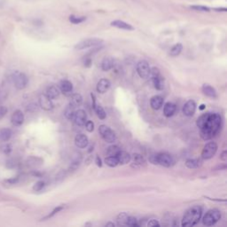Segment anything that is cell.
I'll list each match as a JSON object with an SVG mask.
<instances>
[{
    "mask_svg": "<svg viewBox=\"0 0 227 227\" xmlns=\"http://www.w3.org/2000/svg\"><path fill=\"white\" fill-rule=\"evenodd\" d=\"M131 157H132L133 162H134L135 164L139 165V166H142V165H144V164L146 163V161H145L144 157H143L141 154H134Z\"/></svg>",
    "mask_w": 227,
    "mask_h": 227,
    "instance_id": "cell-31",
    "label": "cell"
},
{
    "mask_svg": "<svg viewBox=\"0 0 227 227\" xmlns=\"http://www.w3.org/2000/svg\"><path fill=\"white\" fill-rule=\"evenodd\" d=\"M75 107L73 106L71 103H69V104L66 107V108H65V110H64V115H65V117H66L68 120H73V117H74V115H75Z\"/></svg>",
    "mask_w": 227,
    "mask_h": 227,
    "instance_id": "cell-26",
    "label": "cell"
},
{
    "mask_svg": "<svg viewBox=\"0 0 227 227\" xmlns=\"http://www.w3.org/2000/svg\"><path fill=\"white\" fill-rule=\"evenodd\" d=\"M18 180H19V177H14V178H11V179H7L6 182H8L10 185H14V184L18 182Z\"/></svg>",
    "mask_w": 227,
    "mask_h": 227,
    "instance_id": "cell-46",
    "label": "cell"
},
{
    "mask_svg": "<svg viewBox=\"0 0 227 227\" xmlns=\"http://www.w3.org/2000/svg\"><path fill=\"white\" fill-rule=\"evenodd\" d=\"M182 50H183V45H182V43H177L174 44L173 46L171 47L170 52H169V55H170L171 57H176V56H178V55L181 53Z\"/></svg>",
    "mask_w": 227,
    "mask_h": 227,
    "instance_id": "cell-27",
    "label": "cell"
},
{
    "mask_svg": "<svg viewBox=\"0 0 227 227\" xmlns=\"http://www.w3.org/2000/svg\"><path fill=\"white\" fill-rule=\"evenodd\" d=\"M90 97H92V100H93V107L94 108V107H95V106L97 105V103H96V98H95V95H94L93 93H92V94H90Z\"/></svg>",
    "mask_w": 227,
    "mask_h": 227,
    "instance_id": "cell-49",
    "label": "cell"
},
{
    "mask_svg": "<svg viewBox=\"0 0 227 227\" xmlns=\"http://www.w3.org/2000/svg\"><path fill=\"white\" fill-rule=\"evenodd\" d=\"M64 208V206L63 205H60V206H57L56 208H53V210L48 215V216H45V217H43L42 220H45V219H49V218H51V217H53L54 215H56L57 213H59V212H60L62 209Z\"/></svg>",
    "mask_w": 227,
    "mask_h": 227,
    "instance_id": "cell-37",
    "label": "cell"
},
{
    "mask_svg": "<svg viewBox=\"0 0 227 227\" xmlns=\"http://www.w3.org/2000/svg\"><path fill=\"white\" fill-rule=\"evenodd\" d=\"M196 111V103L190 100L183 107V114L186 116H193Z\"/></svg>",
    "mask_w": 227,
    "mask_h": 227,
    "instance_id": "cell-13",
    "label": "cell"
},
{
    "mask_svg": "<svg viewBox=\"0 0 227 227\" xmlns=\"http://www.w3.org/2000/svg\"><path fill=\"white\" fill-rule=\"evenodd\" d=\"M11 151H12V147H11L10 145H6V146L4 147V152H5L6 154H10Z\"/></svg>",
    "mask_w": 227,
    "mask_h": 227,
    "instance_id": "cell-47",
    "label": "cell"
},
{
    "mask_svg": "<svg viewBox=\"0 0 227 227\" xmlns=\"http://www.w3.org/2000/svg\"><path fill=\"white\" fill-rule=\"evenodd\" d=\"M208 115H209V113L203 114L202 115H201V116L197 119L196 124H197L198 128L201 129V128H202V127L205 125V123H206V122H207V120H208Z\"/></svg>",
    "mask_w": 227,
    "mask_h": 227,
    "instance_id": "cell-33",
    "label": "cell"
},
{
    "mask_svg": "<svg viewBox=\"0 0 227 227\" xmlns=\"http://www.w3.org/2000/svg\"><path fill=\"white\" fill-rule=\"evenodd\" d=\"M149 161L154 165H161L166 168H169L175 163L173 157L167 153H159L153 154L149 157Z\"/></svg>",
    "mask_w": 227,
    "mask_h": 227,
    "instance_id": "cell-3",
    "label": "cell"
},
{
    "mask_svg": "<svg viewBox=\"0 0 227 227\" xmlns=\"http://www.w3.org/2000/svg\"><path fill=\"white\" fill-rule=\"evenodd\" d=\"M217 151V145L215 142H209L205 145L203 147V150L201 152V157L204 160H209L211 159Z\"/></svg>",
    "mask_w": 227,
    "mask_h": 227,
    "instance_id": "cell-9",
    "label": "cell"
},
{
    "mask_svg": "<svg viewBox=\"0 0 227 227\" xmlns=\"http://www.w3.org/2000/svg\"><path fill=\"white\" fill-rule=\"evenodd\" d=\"M105 163L109 166V167H116L118 164H119V162H118V159L116 156H108L105 159Z\"/></svg>",
    "mask_w": 227,
    "mask_h": 227,
    "instance_id": "cell-30",
    "label": "cell"
},
{
    "mask_svg": "<svg viewBox=\"0 0 227 227\" xmlns=\"http://www.w3.org/2000/svg\"><path fill=\"white\" fill-rule=\"evenodd\" d=\"M150 75L152 77V81H153L154 88L158 90H162L164 87V83H163V77L161 75L159 68H157L155 67L151 68Z\"/></svg>",
    "mask_w": 227,
    "mask_h": 227,
    "instance_id": "cell-7",
    "label": "cell"
},
{
    "mask_svg": "<svg viewBox=\"0 0 227 227\" xmlns=\"http://www.w3.org/2000/svg\"><path fill=\"white\" fill-rule=\"evenodd\" d=\"M214 10L216 12H226L227 11V9L225 7H217V8H215Z\"/></svg>",
    "mask_w": 227,
    "mask_h": 227,
    "instance_id": "cell-51",
    "label": "cell"
},
{
    "mask_svg": "<svg viewBox=\"0 0 227 227\" xmlns=\"http://www.w3.org/2000/svg\"><path fill=\"white\" fill-rule=\"evenodd\" d=\"M75 144L78 148H85L89 144V139L87 136L83 133L77 134L75 138Z\"/></svg>",
    "mask_w": 227,
    "mask_h": 227,
    "instance_id": "cell-15",
    "label": "cell"
},
{
    "mask_svg": "<svg viewBox=\"0 0 227 227\" xmlns=\"http://www.w3.org/2000/svg\"><path fill=\"white\" fill-rule=\"evenodd\" d=\"M163 101H164V100H163L162 97L158 96V95L154 96V97L151 99V100H150L151 107H152L154 110H159V109L162 107Z\"/></svg>",
    "mask_w": 227,
    "mask_h": 227,
    "instance_id": "cell-19",
    "label": "cell"
},
{
    "mask_svg": "<svg viewBox=\"0 0 227 227\" xmlns=\"http://www.w3.org/2000/svg\"><path fill=\"white\" fill-rule=\"evenodd\" d=\"M191 9H194L195 11H200V12H209L210 8L205 6H191Z\"/></svg>",
    "mask_w": 227,
    "mask_h": 227,
    "instance_id": "cell-39",
    "label": "cell"
},
{
    "mask_svg": "<svg viewBox=\"0 0 227 227\" xmlns=\"http://www.w3.org/2000/svg\"><path fill=\"white\" fill-rule=\"evenodd\" d=\"M202 216V208L201 206H194L185 213L181 225L183 227H191L199 223Z\"/></svg>",
    "mask_w": 227,
    "mask_h": 227,
    "instance_id": "cell-2",
    "label": "cell"
},
{
    "mask_svg": "<svg viewBox=\"0 0 227 227\" xmlns=\"http://www.w3.org/2000/svg\"><path fill=\"white\" fill-rule=\"evenodd\" d=\"M114 67V60L111 57H106L101 62V68L104 71H109Z\"/></svg>",
    "mask_w": 227,
    "mask_h": 227,
    "instance_id": "cell-25",
    "label": "cell"
},
{
    "mask_svg": "<svg viewBox=\"0 0 227 227\" xmlns=\"http://www.w3.org/2000/svg\"><path fill=\"white\" fill-rule=\"evenodd\" d=\"M13 135V131L8 128H4L0 130V140L1 141H8Z\"/></svg>",
    "mask_w": 227,
    "mask_h": 227,
    "instance_id": "cell-24",
    "label": "cell"
},
{
    "mask_svg": "<svg viewBox=\"0 0 227 227\" xmlns=\"http://www.w3.org/2000/svg\"><path fill=\"white\" fill-rule=\"evenodd\" d=\"M95 162H96V164H97V166H98V167H102V162H101V159L100 158V156H98V155H97Z\"/></svg>",
    "mask_w": 227,
    "mask_h": 227,
    "instance_id": "cell-48",
    "label": "cell"
},
{
    "mask_svg": "<svg viewBox=\"0 0 227 227\" xmlns=\"http://www.w3.org/2000/svg\"><path fill=\"white\" fill-rule=\"evenodd\" d=\"M222 123L221 116L216 113H209L205 125L201 128V137L203 140H209L220 130Z\"/></svg>",
    "mask_w": 227,
    "mask_h": 227,
    "instance_id": "cell-1",
    "label": "cell"
},
{
    "mask_svg": "<svg viewBox=\"0 0 227 227\" xmlns=\"http://www.w3.org/2000/svg\"><path fill=\"white\" fill-rule=\"evenodd\" d=\"M150 67L147 60H140L137 64V72L141 78L147 79L150 76Z\"/></svg>",
    "mask_w": 227,
    "mask_h": 227,
    "instance_id": "cell-10",
    "label": "cell"
},
{
    "mask_svg": "<svg viewBox=\"0 0 227 227\" xmlns=\"http://www.w3.org/2000/svg\"><path fill=\"white\" fill-rule=\"evenodd\" d=\"M126 225L130 226V227H137L139 226V223H138V219L135 218L134 216H129L126 222Z\"/></svg>",
    "mask_w": 227,
    "mask_h": 227,
    "instance_id": "cell-38",
    "label": "cell"
},
{
    "mask_svg": "<svg viewBox=\"0 0 227 227\" xmlns=\"http://www.w3.org/2000/svg\"><path fill=\"white\" fill-rule=\"evenodd\" d=\"M147 226H149V227H159L160 223L155 219H152L147 223Z\"/></svg>",
    "mask_w": 227,
    "mask_h": 227,
    "instance_id": "cell-44",
    "label": "cell"
},
{
    "mask_svg": "<svg viewBox=\"0 0 227 227\" xmlns=\"http://www.w3.org/2000/svg\"><path fill=\"white\" fill-rule=\"evenodd\" d=\"M93 109H94V111L96 112V114H97L98 117H99L100 120H104V119H106V117H107V114H106V112H105L104 108H103L100 105H96V106H95V107H94Z\"/></svg>",
    "mask_w": 227,
    "mask_h": 227,
    "instance_id": "cell-32",
    "label": "cell"
},
{
    "mask_svg": "<svg viewBox=\"0 0 227 227\" xmlns=\"http://www.w3.org/2000/svg\"><path fill=\"white\" fill-rule=\"evenodd\" d=\"M13 80L15 87L19 90H23L28 83V76L21 72H16L13 76Z\"/></svg>",
    "mask_w": 227,
    "mask_h": 227,
    "instance_id": "cell-8",
    "label": "cell"
},
{
    "mask_svg": "<svg viewBox=\"0 0 227 227\" xmlns=\"http://www.w3.org/2000/svg\"><path fill=\"white\" fill-rule=\"evenodd\" d=\"M8 112V109L6 106H0V119H2Z\"/></svg>",
    "mask_w": 227,
    "mask_h": 227,
    "instance_id": "cell-43",
    "label": "cell"
},
{
    "mask_svg": "<svg viewBox=\"0 0 227 227\" xmlns=\"http://www.w3.org/2000/svg\"><path fill=\"white\" fill-rule=\"evenodd\" d=\"M110 86H111L110 81L107 78H102L97 83V92L99 93H105L108 90Z\"/></svg>",
    "mask_w": 227,
    "mask_h": 227,
    "instance_id": "cell-16",
    "label": "cell"
},
{
    "mask_svg": "<svg viewBox=\"0 0 227 227\" xmlns=\"http://www.w3.org/2000/svg\"><path fill=\"white\" fill-rule=\"evenodd\" d=\"M201 90L204 95H206L207 97L210 98V99H216L217 94H216V90H215V88H213L211 85L209 84H203L201 87Z\"/></svg>",
    "mask_w": 227,
    "mask_h": 227,
    "instance_id": "cell-17",
    "label": "cell"
},
{
    "mask_svg": "<svg viewBox=\"0 0 227 227\" xmlns=\"http://www.w3.org/2000/svg\"><path fill=\"white\" fill-rule=\"evenodd\" d=\"M39 106L42 109L45 111H50L53 108V104L52 100L46 96V94H42L39 97Z\"/></svg>",
    "mask_w": 227,
    "mask_h": 227,
    "instance_id": "cell-11",
    "label": "cell"
},
{
    "mask_svg": "<svg viewBox=\"0 0 227 227\" xmlns=\"http://www.w3.org/2000/svg\"><path fill=\"white\" fill-rule=\"evenodd\" d=\"M201 162L198 159H187L186 162V166L189 169H197L201 166Z\"/></svg>",
    "mask_w": 227,
    "mask_h": 227,
    "instance_id": "cell-28",
    "label": "cell"
},
{
    "mask_svg": "<svg viewBox=\"0 0 227 227\" xmlns=\"http://www.w3.org/2000/svg\"><path fill=\"white\" fill-rule=\"evenodd\" d=\"M45 94H46V96L49 97L51 100H54V99H57L60 96V90L56 86L52 85V86L47 88L46 93Z\"/></svg>",
    "mask_w": 227,
    "mask_h": 227,
    "instance_id": "cell-23",
    "label": "cell"
},
{
    "mask_svg": "<svg viewBox=\"0 0 227 227\" xmlns=\"http://www.w3.org/2000/svg\"><path fill=\"white\" fill-rule=\"evenodd\" d=\"M73 120H74L75 123L77 126L84 125L85 122L87 121V115H86L85 111L83 110V109L75 110V113L74 117H73Z\"/></svg>",
    "mask_w": 227,
    "mask_h": 227,
    "instance_id": "cell-12",
    "label": "cell"
},
{
    "mask_svg": "<svg viewBox=\"0 0 227 227\" xmlns=\"http://www.w3.org/2000/svg\"><path fill=\"white\" fill-rule=\"evenodd\" d=\"M81 161H82V157H81V155L79 154V157H76V158L73 161V162L71 163L70 169H76L79 167V165H80V163H81Z\"/></svg>",
    "mask_w": 227,
    "mask_h": 227,
    "instance_id": "cell-40",
    "label": "cell"
},
{
    "mask_svg": "<svg viewBox=\"0 0 227 227\" xmlns=\"http://www.w3.org/2000/svg\"><path fill=\"white\" fill-rule=\"evenodd\" d=\"M226 154H227V152H226V151H223V152L221 154V155H220V159H221L222 161H226Z\"/></svg>",
    "mask_w": 227,
    "mask_h": 227,
    "instance_id": "cell-50",
    "label": "cell"
},
{
    "mask_svg": "<svg viewBox=\"0 0 227 227\" xmlns=\"http://www.w3.org/2000/svg\"><path fill=\"white\" fill-rule=\"evenodd\" d=\"M221 212L220 210L216 208L209 209L203 216L202 218V223L206 226H212L216 224L220 219H221Z\"/></svg>",
    "mask_w": 227,
    "mask_h": 227,
    "instance_id": "cell-4",
    "label": "cell"
},
{
    "mask_svg": "<svg viewBox=\"0 0 227 227\" xmlns=\"http://www.w3.org/2000/svg\"><path fill=\"white\" fill-rule=\"evenodd\" d=\"M106 226H107H107H112V227H114V226H115V223L109 222V223H106Z\"/></svg>",
    "mask_w": 227,
    "mask_h": 227,
    "instance_id": "cell-52",
    "label": "cell"
},
{
    "mask_svg": "<svg viewBox=\"0 0 227 227\" xmlns=\"http://www.w3.org/2000/svg\"><path fill=\"white\" fill-rule=\"evenodd\" d=\"M129 216L126 213H120L117 216V223L119 225H126V222Z\"/></svg>",
    "mask_w": 227,
    "mask_h": 227,
    "instance_id": "cell-36",
    "label": "cell"
},
{
    "mask_svg": "<svg viewBox=\"0 0 227 227\" xmlns=\"http://www.w3.org/2000/svg\"><path fill=\"white\" fill-rule=\"evenodd\" d=\"M11 122L13 125L18 127L24 122V114L21 110H15L11 117Z\"/></svg>",
    "mask_w": 227,
    "mask_h": 227,
    "instance_id": "cell-14",
    "label": "cell"
},
{
    "mask_svg": "<svg viewBox=\"0 0 227 227\" xmlns=\"http://www.w3.org/2000/svg\"><path fill=\"white\" fill-rule=\"evenodd\" d=\"M121 151L120 147L118 146H115V145H113V146H110L107 150V153L108 154V156H116L119 152Z\"/></svg>",
    "mask_w": 227,
    "mask_h": 227,
    "instance_id": "cell-34",
    "label": "cell"
},
{
    "mask_svg": "<svg viewBox=\"0 0 227 227\" xmlns=\"http://www.w3.org/2000/svg\"><path fill=\"white\" fill-rule=\"evenodd\" d=\"M45 186V183L43 182V181H37V182L33 186V190L36 191V192H39L41 191L43 187Z\"/></svg>",
    "mask_w": 227,
    "mask_h": 227,
    "instance_id": "cell-41",
    "label": "cell"
},
{
    "mask_svg": "<svg viewBox=\"0 0 227 227\" xmlns=\"http://www.w3.org/2000/svg\"><path fill=\"white\" fill-rule=\"evenodd\" d=\"M84 125H85V129H86L87 131L93 132L94 130V123H93V121H86Z\"/></svg>",
    "mask_w": 227,
    "mask_h": 227,
    "instance_id": "cell-42",
    "label": "cell"
},
{
    "mask_svg": "<svg viewBox=\"0 0 227 227\" xmlns=\"http://www.w3.org/2000/svg\"><path fill=\"white\" fill-rule=\"evenodd\" d=\"M70 103H71L73 106H75V107H79V106H81L82 103H83V97H82V95L79 94V93L74 94V95L72 96V98H71Z\"/></svg>",
    "mask_w": 227,
    "mask_h": 227,
    "instance_id": "cell-29",
    "label": "cell"
},
{
    "mask_svg": "<svg viewBox=\"0 0 227 227\" xmlns=\"http://www.w3.org/2000/svg\"><path fill=\"white\" fill-rule=\"evenodd\" d=\"M60 89L63 93H69L73 90V84L68 80H62L60 83Z\"/></svg>",
    "mask_w": 227,
    "mask_h": 227,
    "instance_id": "cell-21",
    "label": "cell"
},
{
    "mask_svg": "<svg viewBox=\"0 0 227 227\" xmlns=\"http://www.w3.org/2000/svg\"><path fill=\"white\" fill-rule=\"evenodd\" d=\"M119 164H127L130 162L131 160V156L129 153L124 152V151H120L119 154L116 155Z\"/></svg>",
    "mask_w": 227,
    "mask_h": 227,
    "instance_id": "cell-22",
    "label": "cell"
},
{
    "mask_svg": "<svg viewBox=\"0 0 227 227\" xmlns=\"http://www.w3.org/2000/svg\"><path fill=\"white\" fill-rule=\"evenodd\" d=\"M204 108H205V105H203V104H202V105H201V107H200V109H201V110H203Z\"/></svg>",
    "mask_w": 227,
    "mask_h": 227,
    "instance_id": "cell-53",
    "label": "cell"
},
{
    "mask_svg": "<svg viewBox=\"0 0 227 227\" xmlns=\"http://www.w3.org/2000/svg\"><path fill=\"white\" fill-rule=\"evenodd\" d=\"M176 109V107L175 104H173L171 102H167L163 107V115L166 117H170L175 114Z\"/></svg>",
    "mask_w": 227,
    "mask_h": 227,
    "instance_id": "cell-20",
    "label": "cell"
},
{
    "mask_svg": "<svg viewBox=\"0 0 227 227\" xmlns=\"http://www.w3.org/2000/svg\"><path fill=\"white\" fill-rule=\"evenodd\" d=\"M103 43V40L100 38H87L84 40L80 41L79 43H77L75 45V50L77 51H81V50H84V49H88V48H93L96 46H99Z\"/></svg>",
    "mask_w": 227,
    "mask_h": 227,
    "instance_id": "cell-5",
    "label": "cell"
},
{
    "mask_svg": "<svg viewBox=\"0 0 227 227\" xmlns=\"http://www.w3.org/2000/svg\"><path fill=\"white\" fill-rule=\"evenodd\" d=\"M99 132L101 136V138L107 142V143H114L116 140V135L114 132V130L109 128L107 125H100L99 128Z\"/></svg>",
    "mask_w": 227,
    "mask_h": 227,
    "instance_id": "cell-6",
    "label": "cell"
},
{
    "mask_svg": "<svg viewBox=\"0 0 227 227\" xmlns=\"http://www.w3.org/2000/svg\"><path fill=\"white\" fill-rule=\"evenodd\" d=\"M92 63H93V60L90 58H85V60L83 61L84 67H86V68H90V66H92Z\"/></svg>",
    "mask_w": 227,
    "mask_h": 227,
    "instance_id": "cell-45",
    "label": "cell"
},
{
    "mask_svg": "<svg viewBox=\"0 0 227 227\" xmlns=\"http://www.w3.org/2000/svg\"><path fill=\"white\" fill-rule=\"evenodd\" d=\"M85 21H86L85 16H75V15L69 16V21L73 24H80Z\"/></svg>",
    "mask_w": 227,
    "mask_h": 227,
    "instance_id": "cell-35",
    "label": "cell"
},
{
    "mask_svg": "<svg viewBox=\"0 0 227 227\" xmlns=\"http://www.w3.org/2000/svg\"><path fill=\"white\" fill-rule=\"evenodd\" d=\"M111 26L115 27V28H120V29H124V30H134L133 26H131L130 24H129V23H127L123 21H120V20L113 21L111 22Z\"/></svg>",
    "mask_w": 227,
    "mask_h": 227,
    "instance_id": "cell-18",
    "label": "cell"
}]
</instances>
